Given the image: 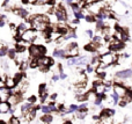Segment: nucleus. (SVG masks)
<instances>
[{"label": "nucleus", "instance_id": "nucleus-1", "mask_svg": "<svg viewBox=\"0 0 132 124\" xmlns=\"http://www.w3.org/2000/svg\"><path fill=\"white\" fill-rule=\"evenodd\" d=\"M30 24H31L32 29L35 30H45L48 29V24L50 22L48 16L42 15V14H37V15H34L30 18L29 20Z\"/></svg>", "mask_w": 132, "mask_h": 124}, {"label": "nucleus", "instance_id": "nucleus-2", "mask_svg": "<svg viewBox=\"0 0 132 124\" xmlns=\"http://www.w3.org/2000/svg\"><path fill=\"white\" fill-rule=\"evenodd\" d=\"M46 52L45 46L43 45H37V44H32L29 46V55L32 59H37V58L44 56V53Z\"/></svg>", "mask_w": 132, "mask_h": 124}, {"label": "nucleus", "instance_id": "nucleus-3", "mask_svg": "<svg viewBox=\"0 0 132 124\" xmlns=\"http://www.w3.org/2000/svg\"><path fill=\"white\" fill-rule=\"evenodd\" d=\"M36 62H37V66H39L43 70L49 69L50 66L53 65V59H51L50 57H46V56H42V57L37 58Z\"/></svg>", "mask_w": 132, "mask_h": 124}, {"label": "nucleus", "instance_id": "nucleus-4", "mask_svg": "<svg viewBox=\"0 0 132 124\" xmlns=\"http://www.w3.org/2000/svg\"><path fill=\"white\" fill-rule=\"evenodd\" d=\"M35 38H36V31L32 29H27L20 37V39H22V41H24V42H28V43L34 41Z\"/></svg>", "mask_w": 132, "mask_h": 124}, {"label": "nucleus", "instance_id": "nucleus-5", "mask_svg": "<svg viewBox=\"0 0 132 124\" xmlns=\"http://www.w3.org/2000/svg\"><path fill=\"white\" fill-rule=\"evenodd\" d=\"M100 60H101V63H102V64H104L105 66H107V65H111L112 63L115 62V57H114V55H112V53L107 52V53H103V55L101 56Z\"/></svg>", "mask_w": 132, "mask_h": 124}, {"label": "nucleus", "instance_id": "nucleus-6", "mask_svg": "<svg viewBox=\"0 0 132 124\" xmlns=\"http://www.w3.org/2000/svg\"><path fill=\"white\" fill-rule=\"evenodd\" d=\"M11 94H12L11 89H8L5 86H0V102H7Z\"/></svg>", "mask_w": 132, "mask_h": 124}, {"label": "nucleus", "instance_id": "nucleus-7", "mask_svg": "<svg viewBox=\"0 0 132 124\" xmlns=\"http://www.w3.org/2000/svg\"><path fill=\"white\" fill-rule=\"evenodd\" d=\"M39 109V107H32L31 109H29V110L27 111V113L22 114L23 118H24L27 122H30V121H32L35 118V116H36V111Z\"/></svg>", "mask_w": 132, "mask_h": 124}, {"label": "nucleus", "instance_id": "nucleus-8", "mask_svg": "<svg viewBox=\"0 0 132 124\" xmlns=\"http://www.w3.org/2000/svg\"><path fill=\"white\" fill-rule=\"evenodd\" d=\"M56 16H57V19L59 21H65L66 19H67V13H66V9L64 8V6H62V5H59V6L57 7V9H56Z\"/></svg>", "mask_w": 132, "mask_h": 124}, {"label": "nucleus", "instance_id": "nucleus-9", "mask_svg": "<svg viewBox=\"0 0 132 124\" xmlns=\"http://www.w3.org/2000/svg\"><path fill=\"white\" fill-rule=\"evenodd\" d=\"M114 90H115V94H117L118 96H122L123 97L124 96V94L126 93V87L125 86H123L122 84H115L114 85Z\"/></svg>", "mask_w": 132, "mask_h": 124}, {"label": "nucleus", "instance_id": "nucleus-10", "mask_svg": "<svg viewBox=\"0 0 132 124\" xmlns=\"http://www.w3.org/2000/svg\"><path fill=\"white\" fill-rule=\"evenodd\" d=\"M124 48V44L123 42L118 41V39H114V41L110 43L109 45V49L112 51H118V50H122V49Z\"/></svg>", "mask_w": 132, "mask_h": 124}, {"label": "nucleus", "instance_id": "nucleus-11", "mask_svg": "<svg viewBox=\"0 0 132 124\" xmlns=\"http://www.w3.org/2000/svg\"><path fill=\"white\" fill-rule=\"evenodd\" d=\"M116 78L118 79H128L132 77V70H123V71H118L116 72Z\"/></svg>", "mask_w": 132, "mask_h": 124}, {"label": "nucleus", "instance_id": "nucleus-12", "mask_svg": "<svg viewBox=\"0 0 132 124\" xmlns=\"http://www.w3.org/2000/svg\"><path fill=\"white\" fill-rule=\"evenodd\" d=\"M94 92L96 93V95L104 94L105 92V86L102 82H94Z\"/></svg>", "mask_w": 132, "mask_h": 124}, {"label": "nucleus", "instance_id": "nucleus-13", "mask_svg": "<svg viewBox=\"0 0 132 124\" xmlns=\"http://www.w3.org/2000/svg\"><path fill=\"white\" fill-rule=\"evenodd\" d=\"M4 82H5V87H7L8 89H11V90L13 89V88L16 87V84L14 82L13 78H11V77H6L5 80H4Z\"/></svg>", "mask_w": 132, "mask_h": 124}, {"label": "nucleus", "instance_id": "nucleus-14", "mask_svg": "<svg viewBox=\"0 0 132 124\" xmlns=\"http://www.w3.org/2000/svg\"><path fill=\"white\" fill-rule=\"evenodd\" d=\"M27 29H28V27H27V24H26V23H20V24L18 26V28H16V31H18V36H16L18 38H16V39H18V41L20 39L21 35H22Z\"/></svg>", "mask_w": 132, "mask_h": 124}, {"label": "nucleus", "instance_id": "nucleus-15", "mask_svg": "<svg viewBox=\"0 0 132 124\" xmlns=\"http://www.w3.org/2000/svg\"><path fill=\"white\" fill-rule=\"evenodd\" d=\"M85 50L86 51H89V52H95V51L98 50V44L97 43H89V44H86L85 45Z\"/></svg>", "mask_w": 132, "mask_h": 124}, {"label": "nucleus", "instance_id": "nucleus-16", "mask_svg": "<svg viewBox=\"0 0 132 124\" xmlns=\"http://www.w3.org/2000/svg\"><path fill=\"white\" fill-rule=\"evenodd\" d=\"M114 114H115V110H114V109L104 108L102 111H101V116H100V117H111Z\"/></svg>", "mask_w": 132, "mask_h": 124}, {"label": "nucleus", "instance_id": "nucleus-17", "mask_svg": "<svg viewBox=\"0 0 132 124\" xmlns=\"http://www.w3.org/2000/svg\"><path fill=\"white\" fill-rule=\"evenodd\" d=\"M87 64H88V57H75V65L81 66Z\"/></svg>", "mask_w": 132, "mask_h": 124}, {"label": "nucleus", "instance_id": "nucleus-18", "mask_svg": "<svg viewBox=\"0 0 132 124\" xmlns=\"http://www.w3.org/2000/svg\"><path fill=\"white\" fill-rule=\"evenodd\" d=\"M13 12H14V14L21 16V18H27L28 14H29L28 11H26V9H23V8H15Z\"/></svg>", "mask_w": 132, "mask_h": 124}, {"label": "nucleus", "instance_id": "nucleus-19", "mask_svg": "<svg viewBox=\"0 0 132 124\" xmlns=\"http://www.w3.org/2000/svg\"><path fill=\"white\" fill-rule=\"evenodd\" d=\"M9 109H11V106L7 102H0V114H7Z\"/></svg>", "mask_w": 132, "mask_h": 124}, {"label": "nucleus", "instance_id": "nucleus-20", "mask_svg": "<svg viewBox=\"0 0 132 124\" xmlns=\"http://www.w3.org/2000/svg\"><path fill=\"white\" fill-rule=\"evenodd\" d=\"M114 9H115V12L118 13V14H124L125 13V7H124L121 2H116L115 6H114Z\"/></svg>", "mask_w": 132, "mask_h": 124}, {"label": "nucleus", "instance_id": "nucleus-21", "mask_svg": "<svg viewBox=\"0 0 132 124\" xmlns=\"http://www.w3.org/2000/svg\"><path fill=\"white\" fill-rule=\"evenodd\" d=\"M123 101L125 102L126 104H128L129 102L132 101V90L131 89H126V93L124 94V96H123Z\"/></svg>", "mask_w": 132, "mask_h": 124}, {"label": "nucleus", "instance_id": "nucleus-22", "mask_svg": "<svg viewBox=\"0 0 132 124\" xmlns=\"http://www.w3.org/2000/svg\"><path fill=\"white\" fill-rule=\"evenodd\" d=\"M53 57L56 58H66V51L65 50H56L53 52Z\"/></svg>", "mask_w": 132, "mask_h": 124}, {"label": "nucleus", "instance_id": "nucleus-23", "mask_svg": "<svg viewBox=\"0 0 132 124\" xmlns=\"http://www.w3.org/2000/svg\"><path fill=\"white\" fill-rule=\"evenodd\" d=\"M32 106H34V104H32V103H29V102H27V103H23L22 106H21V113H22V114L27 113L29 109L32 108Z\"/></svg>", "mask_w": 132, "mask_h": 124}, {"label": "nucleus", "instance_id": "nucleus-24", "mask_svg": "<svg viewBox=\"0 0 132 124\" xmlns=\"http://www.w3.org/2000/svg\"><path fill=\"white\" fill-rule=\"evenodd\" d=\"M52 116L51 115H49V114H46V115H43L41 117V122H43V123H46V124H49V123H51L52 122Z\"/></svg>", "mask_w": 132, "mask_h": 124}, {"label": "nucleus", "instance_id": "nucleus-25", "mask_svg": "<svg viewBox=\"0 0 132 124\" xmlns=\"http://www.w3.org/2000/svg\"><path fill=\"white\" fill-rule=\"evenodd\" d=\"M22 79H23V74L22 73H16L15 76L13 77V80H14V82L16 84V86H18L19 84H21Z\"/></svg>", "mask_w": 132, "mask_h": 124}, {"label": "nucleus", "instance_id": "nucleus-26", "mask_svg": "<svg viewBox=\"0 0 132 124\" xmlns=\"http://www.w3.org/2000/svg\"><path fill=\"white\" fill-rule=\"evenodd\" d=\"M96 97H97V95H96V93L95 92H89V93H87V100L88 101H92V102H94L96 100Z\"/></svg>", "mask_w": 132, "mask_h": 124}, {"label": "nucleus", "instance_id": "nucleus-27", "mask_svg": "<svg viewBox=\"0 0 132 124\" xmlns=\"http://www.w3.org/2000/svg\"><path fill=\"white\" fill-rule=\"evenodd\" d=\"M87 111H88V110H77V114H75V116H77L78 118H80V120H82V118L86 117Z\"/></svg>", "mask_w": 132, "mask_h": 124}, {"label": "nucleus", "instance_id": "nucleus-28", "mask_svg": "<svg viewBox=\"0 0 132 124\" xmlns=\"http://www.w3.org/2000/svg\"><path fill=\"white\" fill-rule=\"evenodd\" d=\"M16 51L15 49H8V52H7V56H8L11 59H14V58H16Z\"/></svg>", "mask_w": 132, "mask_h": 124}, {"label": "nucleus", "instance_id": "nucleus-29", "mask_svg": "<svg viewBox=\"0 0 132 124\" xmlns=\"http://www.w3.org/2000/svg\"><path fill=\"white\" fill-rule=\"evenodd\" d=\"M101 118V124H112V118L111 117H100Z\"/></svg>", "mask_w": 132, "mask_h": 124}, {"label": "nucleus", "instance_id": "nucleus-30", "mask_svg": "<svg viewBox=\"0 0 132 124\" xmlns=\"http://www.w3.org/2000/svg\"><path fill=\"white\" fill-rule=\"evenodd\" d=\"M38 93H39V95H43V94H45V93H46V85H45V84H42V85H39Z\"/></svg>", "mask_w": 132, "mask_h": 124}, {"label": "nucleus", "instance_id": "nucleus-31", "mask_svg": "<svg viewBox=\"0 0 132 124\" xmlns=\"http://www.w3.org/2000/svg\"><path fill=\"white\" fill-rule=\"evenodd\" d=\"M7 52H8V48H7V46H1V48H0V57L7 56Z\"/></svg>", "mask_w": 132, "mask_h": 124}, {"label": "nucleus", "instance_id": "nucleus-32", "mask_svg": "<svg viewBox=\"0 0 132 124\" xmlns=\"http://www.w3.org/2000/svg\"><path fill=\"white\" fill-rule=\"evenodd\" d=\"M111 97H112V100H114V102H112V104H118V100H119V96L117 94H115V93H112L111 94Z\"/></svg>", "mask_w": 132, "mask_h": 124}, {"label": "nucleus", "instance_id": "nucleus-33", "mask_svg": "<svg viewBox=\"0 0 132 124\" xmlns=\"http://www.w3.org/2000/svg\"><path fill=\"white\" fill-rule=\"evenodd\" d=\"M9 124H21V123H20V120H19L18 117L13 116V117H11V120H9Z\"/></svg>", "mask_w": 132, "mask_h": 124}, {"label": "nucleus", "instance_id": "nucleus-34", "mask_svg": "<svg viewBox=\"0 0 132 124\" xmlns=\"http://www.w3.org/2000/svg\"><path fill=\"white\" fill-rule=\"evenodd\" d=\"M29 66V65H28V63L26 62H22V63H20V70L21 71H26V70H27V67Z\"/></svg>", "mask_w": 132, "mask_h": 124}, {"label": "nucleus", "instance_id": "nucleus-35", "mask_svg": "<svg viewBox=\"0 0 132 124\" xmlns=\"http://www.w3.org/2000/svg\"><path fill=\"white\" fill-rule=\"evenodd\" d=\"M41 110H42V113H44V115H46V114L51 113V111H50V108H49V107H46V106H42V107H41Z\"/></svg>", "mask_w": 132, "mask_h": 124}, {"label": "nucleus", "instance_id": "nucleus-36", "mask_svg": "<svg viewBox=\"0 0 132 124\" xmlns=\"http://www.w3.org/2000/svg\"><path fill=\"white\" fill-rule=\"evenodd\" d=\"M97 30H102L104 28V23H103V20H97Z\"/></svg>", "mask_w": 132, "mask_h": 124}, {"label": "nucleus", "instance_id": "nucleus-37", "mask_svg": "<svg viewBox=\"0 0 132 124\" xmlns=\"http://www.w3.org/2000/svg\"><path fill=\"white\" fill-rule=\"evenodd\" d=\"M5 23H6V16L0 14V27H4Z\"/></svg>", "mask_w": 132, "mask_h": 124}, {"label": "nucleus", "instance_id": "nucleus-38", "mask_svg": "<svg viewBox=\"0 0 132 124\" xmlns=\"http://www.w3.org/2000/svg\"><path fill=\"white\" fill-rule=\"evenodd\" d=\"M78 110V106H75V104H72V106H70V108H68V111L67 113H73V111H77Z\"/></svg>", "mask_w": 132, "mask_h": 124}, {"label": "nucleus", "instance_id": "nucleus-39", "mask_svg": "<svg viewBox=\"0 0 132 124\" xmlns=\"http://www.w3.org/2000/svg\"><path fill=\"white\" fill-rule=\"evenodd\" d=\"M77 99L79 100V101H85V100H87V94H82V95H77Z\"/></svg>", "mask_w": 132, "mask_h": 124}, {"label": "nucleus", "instance_id": "nucleus-40", "mask_svg": "<svg viewBox=\"0 0 132 124\" xmlns=\"http://www.w3.org/2000/svg\"><path fill=\"white\" fill-rule=\"evenodd\" d=\"M74 15H75V18H77V20H79V19H84V18H85L84 14H82L81 12H75Z\"/></svg>", "mask_w": 132, "mask_h": 124}, {"label": "nucleus", "instance_id": "nucleus-41", "mask_svg": "<svg viewBox=\"0 0 132 124\" xmlns=\"http://www.w3.org/2000/svg\"><path fill=\"white\" fill-rule=\"evenodd\" d=\"M77 43H75V42H73V43H70V44H68V45H67V50H72V49H75V48H77Z\"/></svg>", "mask_w": 132, "mask_h": 124}, {"label": "nucleus", "instance_id": "nucleus-42", "mask_svg": "<svg viewBox=\"0 0 132 124\" xmlns=\"http://www.w3.org/2000/svg\"><path fill=\"white\" fill-rule=\"evenodd\" d=\"M85 19L87 20V22H93V21H95V18H94L93 15H87V16H85Z\"/></svg>", "mask_w": 132, "mask_h": 124}, {"label": "nucleus", "instance_id": "nucleus-43", "mask_svg": "<svg viewBox=\"0 0 132 124\" xmlns=\"http://www.w3.org/2000/svg\"><path fill=\"white\" fill-rule=\"evenodd\" d=\"M67 65H68V66L75 65V58H70V59L67 60Z\"/></svg>", "mask_w": 132, "mask_h": 124}, {"label": "nucleus", "instance_id": "nucleus-44", "mask_svg": "<svg viewBox=\"0 0 132 124\" xmlns=\"http://www.w3.org/2000/svg\"><path fill=\"white\" fill-rule=\"evenodd\" d=\"M78 110H88V108H87V104L84 103V104H81V106H79V107H78Z\"/></svg>", "mask_w": 132, "mask_h": 124}, {"label": "nucleus", "instance_id": "nucleus-45", "mask_svg": "<svg viewBox=\"0 0 132 124\" xmlns=\"http://www.w3.org/2000/svg\"><path fill=\"white\" fill-rule=\"evenodd\" d=\"M28 102H29V103H32V104H34L35 102H36V96H34V95H32V96H30L29 99H28Z\"/></svg>", "mask_w": 132, "mask_h": 124}, {"label": "nucleus", "instance_id": "nucleus-46", "mask_svg": "<svg viewBox=\"0 0 132 124\" xmlns=\"http://www.w3.org/2000/svg\"><path fill=\"white\" fill-rule=\"evenodd\" d=\"M48 0H35V4L36 5H43V4H46Z\"/></svg>", "mask_w": 132, "mask_h": 124}, {"label": "nucleus", "instance_id": "nucleus-47", "mask_svg": "<svg viewBox=\"0 0 132 124\" xmlns=\"http://www.w3.org/2000/svg\"><path fill=\"white\" fill-rule=\"evenodd\" d=\"M86 71L88 72V73H92V72H93V67H92V65H87Z\"/></svg>", "mask_w": 132, "mask_h": 124}, {"label": "nucleus", "instance_id": "nucleus-48", "mask_svg": "<svg viewBox=\"0 0 132 124\" xmlns=\"http://www.w3.org/2000/svg\"><path fill=\"white\" fill-rule=\"evenodd\" d=\"M46 4H48L49 6H53V5H55V0H48Z\"/></svg>", "mask_w": 132, "mask_h": 124}, {"label": "nucleus", "instance_id": "nucleus-49", "mask_svg": "<svg viewBox=\"0 0 132 124\" xmlns=\"http://www.w3.org/2000/svg\"><path fill=\"white\" fill-rule=\"evenodd\" d=\"M66 77H67V76H66L65 73H60L59 78H60V79H63V80H64V79H66Z\"/></svg>", "mask_w": 132, "mask_h": 124}, {"label": "nucleus", "instance_id": "nucleus-50", "mask_svg": "<svg viewBox=\"0 0 132 124\" xmlns=\"http://www.w3.org/2000/svg\"><path fill=\"white\" fill-rule=\"evenodd\" d=\"M75 1H77V0H66V2H67L68 5H72V4H74Z\"/></svg>", "mask_w": 132, "mask_h": 124}, {"label": "nucleus", "instance_id": "nucleus-51", "mask_svg": "<svg viewBox=\"0 0 132 124\" xmlns=\"http://www.w3.org/2000/svg\"><path fill=\"white\" fill-rule=\"evenodd\" d=\"M118 103H119V106H121V107H125V106H126V103L123 101V100H122L121 102H118Z\"/></svg>", "mask_w": 132, "mask_h": 124}, {"label": "nucleus", "instance_id": "nucleus-52", "mask_svg": "<svg viewBox=\"0 0 132 124\" xmlns=\"http://www.w3.org/2000/svg\"><path fill=\"white\" fill-rule=\"evenodd\" d=\"M21 2H22L23 5H27V4H29L30 1H29V0H21Z\"/></svg>", "mask_w": 132, "mask_h": 124}, {"label": "nucleus", "instance_id": "nucleus-53", "mask_svg": "<svg viewBox=\"0 0 132 124\" xmlns=\"http://www.w3.org/2000/svg\"><path fill=\"white\" fill-rule=\"evenodd\" d=\"M58 79H59V76H53V78H52V80L53 81H57Z\"/></svg>", "mask_w": 132, "mask_h": 124}, {"label": "nucleus", "instance_id": "nucleus-54", "mask_svg": "<svg viewBox=\"0 0 132 124\" xmlns=\"http://www.w3.org/2000/svg\"><path fill=\"white\" fill-rule=\"evenodd\" d=\"M56 97H57V94H52V95H51V100H56Z\"/></svg>", "mask_w": 132, "mask_h": 124}, {"label": "nucleus", "instance_id": "nucleus-55", "mask_svg": "<svg viewBox=\"0 0 132 124\" xmlns=\"http://www.w3.org/2000/svg\"><path fill=\"white\" fill-rule=\"evenodd\" d=\"M87 34H88V36H92V35H93V32H92L90 30H87Z\"/></svg>", "mask_w": 132, "mask_h": 124}, {"label": "nucleus", "instance_id": "nucleus-56", "mask_svg": "<svg viewBox=\"0 0 132 124\" xmlns=\"http://www.w3.org/2000/svg\"><path fill=\"white\" fill-rule=\"evenodd\" d=\"M64 124H73L71 121H66V122H64Z\"/></svg>", "mask_w": 132, "mask_h": 124}, {"label": "nucleus", "instance_id": "nucleus-57", "mask_svg": "<svg viewBox=\"0 0 132 124\" xmlns=\"http://www.w3.org/2000/svg\"><path fill=\"white\" fill-rule=\"evenodd\" d=\"M9 2V0H4V5H7Z\"/></svg>", "mask_w": 132, "mask_h": 124}, {"label": "nucleus", "instance_id": "nucleus-58", "mask_svg": "<svg viewBox=\"0 0 132 124\" xmlns=\"http://www.w3.org/2000/svg\"><path fill=\"white\" fill-rule=\"evenodd\" d=\"M0 124H6V122H5V121H2V120H0Z\"/></svg>", "mask_w": 132, "mask_h": 124}, {"label": "nucleus", "instance_id": "nucleus-59", "mask_svg": "<svg viewBox=\"0 0 132 124\" xmlns=\"http://www.w3.org/2000/svg\"><path fill=\"white\" fill-rule=\"evenodd\" d=\"M101 1H103V0H97V2H101Z\"/></svg>", "mask_w": 132, "mask_h": 124}, {"label": "nucleus", "instance_id": "nucleus-60", "mask_svg": "<svg viewBox=\"0 0 132 124\" xmlns=\"http://www.w3.org/2000/svg\"><path fill=\"white\" fill-rule=\"evenodd\" d=\"M26 124H30V123H26Z\"/></svg>", "mask_w": 132, "mask_h": 124}]
</instances>
